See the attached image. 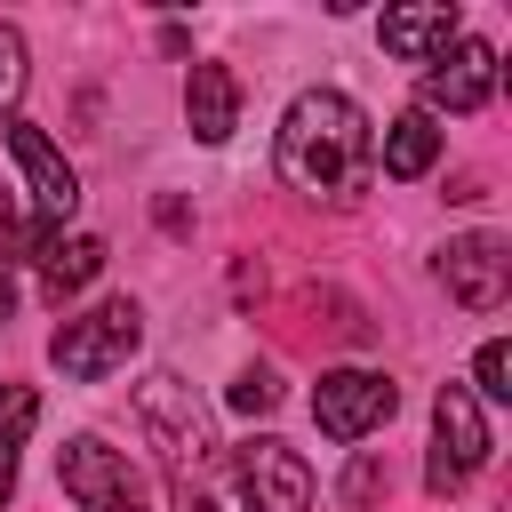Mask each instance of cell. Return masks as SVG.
I'll use <instances>...</instances> for the list:
<instances>
[{"instance_id":"6da1fadb","label":"cell","mask_w":512,"mask_h":512,"mask_svg":"<svg viewBox=\"0 0 512 512\" xmlns=\"http://www.w3.org/2000/svg\"><path fill=\"white\" fill-rule=\"evenodd\" d=\"M280 176L296 184V192H336V200H352V192H368V176H376V152H368V112L352 104V96H336V88H304L288 112H280Z\"/></svg>"},{"instance_id":"7a4b0ae2","label":"cell","mask_w":512,"mask_h":512,"mask_svg":"<svg viewBox=\"0 0 512 512\" xmlns=\"http://www.w3.org/2000/svg\"><path fill=\"white\" fill-rule=\"evenodd\" d=\"M136 344H144V312H136L128 296H104V304H88L80 320H64V328L48 336V360H56L72 384H96V376L128 368Z\"/></svg>"},{"instance_id":"3957f363","label":"cell","mask_w":512,"mask_h":512,"mask_svg":"<svg viewBox=\"0 0 512 512\" xmlns=\"http://www.w3.org/2000/svg\"><path fill=\"white\" fill-rule=\"evenodd\" d=\"M136 416H144L152 448H160L176 472H200V464H208V448H216V440H208V408L192 400L184 376H168V368L144 376V384H136Z\"/></svg>"},{"instance_id":"277c9868","label":"cell","mask_w":512,"mask_h":512,"mask_svg":"<svg viewBox=\"0 0 512 512\" xmlns=\"http://www.w3.org/2000/svg\"><path fill=\"white\" fill-rule=\"evenodd\" d=\"M480 464H488V416H480V400H472L464 384H440V400H432V464H424V488H432V496H456Z\"/></svg>"},{"instance_id":"5b68a950","label":"cell","mask_w":512,"mask_h":512,"mask_svg":"<svg viewBox=\"0 0 512 512\" xmlns=\"http://www.w3.org/2000/svg\"><path fill=\"white\" fill-rule=\"evenodd\" d=\"M392 408H400V384L376 368H328L312 392V416L328 440H368L376 424H392Z\"/></svg>"},{"instance_id":"8992f818","label":"cell","mask_w":512,"mask_h":512,"mask_svg":"<svg viewBox=\"0 0 512 512\" xmlns=\"http://www.w3.org/2000/svg\"><path fill=\"white\" fill-rule=\"evenodd\" d=\"M64 488L80 496V512H152L144 472L120 448H104V440H72L64 448Z\"/></svg>"},{"instance_id":"52a82bcc","label":"cell","mask_w":512,"mask_h":512,"mask_svg":"<svg viewBox=\"0 0 512 512\" xmlns=\"http://www.w3.org/2000/svg\"><path fill=\"white\" fill-rule=\"evenodd\" d=\"M440 280H448V296L464 312H496L512 296V256H504L496 232H464V240L440 248Z\"/></svg>"},{"instance_id":"ba28073f","label":"cell","mask_w":512,"mask_h":512,"mask_svg":"<svg viewBox=\"0 0 512 512\" xmlns=\"http://www.w3.org/2000/svg\"><path fill=\"white\" fill-rule=\"evenodd\" d=\"M232 480L256 496V512H304L312 504V464L288 440H248L232 456Z\"/></svg>"},{"instance_id":"9c48e42d","label":"cell","mask_w":512,"mask_h":512,"mask_svg":"<svg viewBox=\"0 0 512 512\" xmlns=\"http://www.w3.org/2000/svg\"><path fill=\"white\" fill-rule=\"evenodd\" d=\"M488 88H496V48L488 40H456V48H440V64L424 72V120L432 112H480L488 104Z\"/></svg>"},{"instance_id":"30bf717a","label":"cell","mask_w":512,"mask_h":512,"mask_svg":"<svg viewBox=\"0 0 512 512\" xmlns=\"http://www.w3.org/2000/svg\"><path fill=\"white\" fill-rule=\"evenodd\" d=\"M8 152H16V168H24V184H32V200H40V224H64V216L80 208V176H72V160H64L32 120H8Z\"/></svg>"},{"instance_id":"8fae6325","label":"cell","mask_w":512,"mask_h":512,"mask_svg":"<svg viewBox=\"0 0 512 512\" xmlns=\"http://www.w3.org/2000/svg\"><path fill=\"white\" fill-rule=\"evenodd\" d=\"M184 120H192L200 144H224V136L240 128V80H232V64H192V80H184Z\"/></svg>"},{"instance_id":"7c38bea8","label":"cell","mask_w":512,"mask_h":512,"mask_svg":"<svg viewBox=\"0 0 512 512\" xmlns=\"http://www.w3.org/2000/svg\"><path fill=\"white\" fill-rule=\"evenodd\" d=\"M384 48L400 64H424V56L456 48V8H392L384 16Z\"/></svg>"},{"instance_id":"4fadbf2b","label":"cell","mask_w":512,"mask_h":512,"mask_svg":"<svg viewBox=\"0 0 512 512\" xmlns=\"http://www.w3.org/2000/svg\"><path fill=\"white\" fill-rule=\"evenodd\" d=\"M96 272H104V240H96V232L48 240V256H40V280H48V296H72V288H88Z\"/></svg>"},{"instance_id":"5bb4252c","label":"cell","mask_w":512,"mask_h":512,"mask_svg":"<svg viewBox=\"0 0 512 512\" xmlns=\"http://www.w3.org/2000/svg\"><path fill=\"white\" fill-rule=\"evenodd\" d=\"M440 160V128L424 120V112H400L392 128H384V176H424Z\"/></svg>"},{"instance_id":"9a60e30c","label":"cell","mask_w":512,"mask_h":512,"mask_svg":"<svg viewBox=\"0 0 512 512\" xmlns=\"http://www.w3.org/2000/svg\"><path fill=\"white\" fill-rule=\"evenodd\" d=\"M184 512H248V496H240L232 472L200 464V472H184Z\"/></svg>"},{"instance_id":"2e32d148","label":"cell","mask_w":512,"mask_h":512,"mask_svg":"<svg viewBox=\"0 0 512 512\" xmlns=\"http://www.w3.org/2000/svg\"><path fill=\"white\" fill-rule=\"evenodd\" d=\"M472 400H512V344L504 336H488L480 344V360H472V384H464Z\"/></svg>"},{"instance_id":"e0dca14e","label":"cell","mask_w":512,"mask_h":512,"mask_svg":"<svg viewBox=\"0 0 512 512\" xmlns=\"http://www.w3.org/2000/svg\"><path fill=\"white\" fill-rule=\"evenodd\" d=\"M224 400H232L240 416H272V408H280V376H272V368H240Z\"/></svg>"},{"instance_id":"ac0fdd59","label":"cell","mask_w":512,"mask_h":512,"mask_svg":"<svg viewBox=\"0 0 512 512\" xmlns=\"http://www.w3.org/2000/svg\"><path fill=\"white\" fill-rule=\"evenodd\" d=\"M16 96H24V32L0 24V128L16 120Z\"/></svg>"},{"instance_id":"d6986e66","label":"cell","mask_w":512,"mask_h":512,"mask_svg":"<svg viewBox=\"0 0 512 512\" xmlns=\"http://www.w3.org/2000/svg\"><path fill=\"white\" fill-rule=\"evenodd\" d=\"M48 240H56V224H24V216H0V272H8V256H48Z\"/></svg>"},{"instance_id":"ffe728a7","label":"cell","mask_w":512,"mask_h":512,"mask_svg":"<svg viewBox=\"0 0 512 512\" xmlns=\"http://www.w3.org/2000/svg\"><path fill=\"white\" fill-rule=\"evenodd\" d=\"M376 488H384V472H376V464H368V456H360V464H352V480H344V496H352V504H368V496H376Z\"/></svg>"},{"instance_id":"44dd1931","label":"cell","mask_w":512,"mask_h":512,"mask_svg":"<svg viewBox=\"0 0 512 512\" xmlns=\"http://www.w3.org/2000/svg\"><path fill=\"white\" fill-rule=\"evenodd\" d=\"M16 496V448H0V504Z\"/></svg>"},{"instance_id":"7402d4cb","label":"cell","mask_w":512,"mask_h":512,"mask_svg":"<svg viewBox=\"0 0 512 512\" xmlns=\"http://www.w3.org/2000/svg\"><path fill=\"white\" fill-rule=\"evenodd\" d=\"M8 312H16V280L0 272V320H8Z\"/></svg>"}]
</instances>
